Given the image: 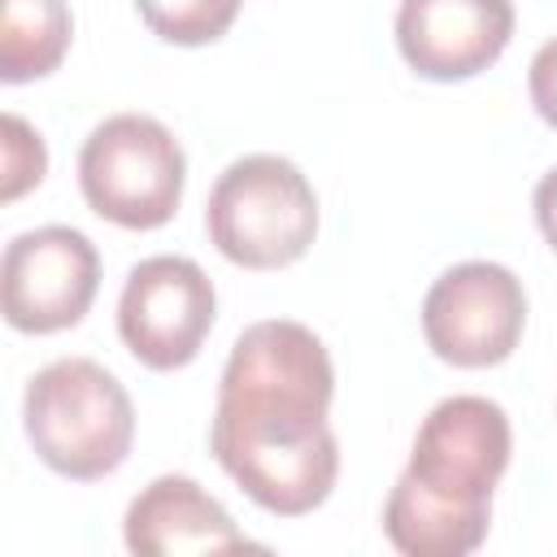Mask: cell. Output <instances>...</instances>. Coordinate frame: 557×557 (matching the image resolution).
Instances as JSON below:
<instances>
[{
	"label": "cell",
	"instance_id": "1",
	"mask_svg": "<svg viewBox=\"0 0 557 557\" xmlns=\"http://www.w3.org/2000/svg\"><path fill=\"white\" fill-rule=\"evenodd\" d=\"M335 370L326 344L292 318L252 322L226 357L209 448L218 466L270 513L318 509L339 474L326 422Z\"/></svg>",
	"mask_w": 557,
	"mask_h": 557
},
{
	"label": "cell",
	"instance_id": "2",
	"mask_svg": "<svg viewBox=\"0 0 557 557\" xmlns=\"http://www.w3.org/2000/svg\"><path fill=\"white\" fill-rule=\"evenodd\" d=\"M22 422L35 457L74 483L113 474L135 440L126 387L91 357H61L35 370L22 396Z\"/></svg>",
	"mask_w": 557,
	"mask_h": 557
},
{
	"label": "cell",
	"instance_id": "3",
	"mask_svg": "<svg viewBox=\"0 0 557 557\" xmlns=\"http://www.w3.org/2000/svg\"><path fill=\"white\" fill-rule=\"evenodd\" d=\"M213 248L244 270H278L309 252L318 235V196L300 165L274 152L231 161L205 205Z\"/></svg>",
	"mask_w": 557,
	"mask_h": 557
},
{
	"label": "cell",
	"instance_id": "4",
	"mask_svg": "<svg viewBox=\"0 0 557 557\" xmlns=\"http://www.w3.org/2000/svg\"><path fill=\"white\" fill-rule=\"evenodd\" d=\"M187 157L148 113L104 117L78 152V187L91 213L126 231H157L178 213Z\"/></svg>",
	"mask_w": 557,
	"mask_h": 557
},
{
	"label": "cell",
	"instance_id": "5",
	"mask_svg": "<svg viewBox=\"0 0 557 557\" xmlns=\"http://www.w3.org/2000/svg\"><path fill=\"white\" fill-rule=\"evenodd\" d=\"M527 326V292L500 261H461L444 270L422 300L431 352L461 370L500 366Z\"/></svg>",
	"mask_w": 557,
	"mask_h": 557
},
{
	"label": "cell",
	"instance_id": "6",
	"mask_svg": "<svg viewBox=\"0 0 557 557\" xmlns=\"http://www.w3.org/2000/svg\"><path fill=\"white\" fill-rule=\"evenodd\" d=\"M218 318V296L209 274L191 257H148L139 261L117 296V335L135 361L148 370L187 366L209 339Z\"/></svg>",
	"mask_w": 557,
	"mask_h": 557
},
{
	"label": "cell",
	"instance_id": "7",
	"mask_svg": "<svg viewBox=\"0 0 557 557\" xmlns=\"http://www.w3.org/2000/svg\"><path fill=\"white\" fill-rule=\"evenodd\" d=\"M509 453L513 435L496 400L448 396L422 418L405 474L440 500L492 509V492L509 466Z\"/></svg>",
	"mask_w": 557,
	"mask_h": 557
},
{
	"label": "cell",
	"instance_id": "8",
	"mask_svg": "<svg viewBox=\"0 0 557 557\" xmlns=\"http://www.w3.org/2000/svg\"><path fill=\"white\" fill-rule=\"evenodd\" d=\"M100 287V252L74 226H35L9 239L0 265L4 318L22 335H52L91 309Z\"/></svg>",
	"mask_w": 557,
	"mask_h": 557
},
{
	"label": "cell",
	"instance_id": "9",
	"mask_svg": "<svg viewBox=\"0 0 557 557\" xmlns=\"http://www.w3.org/2000/svg\"><path fill=\"white\" fill-rule=\"evenodd\" d=\"M513 35V0H400L396 48L431 83L487 70Z\"/></svg>",
	"mask_w": 557,
	"mask_h": 557
},
{
	"label": "cell",
	"instance_id": "10",
	"mask_svg": "<svg viewBox=\"0 0 557 557\" xmlns=\"http://www.w3.org/2000/svg\"><path fill=\"white\" fill-rule=\"evenodd\" d=\"M126 548L139 557H183V553H218L248 548V535L231 522V513L187 474L152 479L122 518Z\"/></svg>",
	"mask_w": 557,
	"mask_h": 557
},
{
	"label": "cell",
	"instance_id": "11",
	"mask_svg": "<svg viewBox=\"0 0 557 557\" xmlns=\"http://www.w3.org/2000/svg\"><path fill=\"white\" fill-rule=\"evenodd\" d=\"M492 509H470L431 496L409 474L392 483L383 505V531L405 557H466L487 540Z\"/></svg>",
	"mask_w": 557,
	"mask_h": 557
},
{
	"label": "cell",
	"instance_id": "12",
	"mask_svg": "<svg viewBox=\"0 0 557 557\" xmlns=\"http://www.w3.org/2000/svg\"><path fill=\"white\" fill-rule=\"evenodd\" d=\"M74 17L65 0H4L0 26V78L30 83L61 65L70 52Z\"/></svg>",
	"mask_w": 557,
	"mask_h": 557
},
{
	"label": "cell",
	"instance_id": "13",
	"mask_svg": "<svg viewBox=\"0 0 557 557\" xmlns=\"http://www.w3.org/2000/svg\"><path fill=\"white\" fill-rule=\"evenodd\" d=\"M239 4L244 0H135V13L165 44L200 48L231 30Z\"/></svg>",
	"mask_w": 557,
	"mask_h": 557
},
{
	"label": "cell",
	"instance_id": "14",
	"mask_svg": "<svg viewBox=\"0 0 557 557\" xmlns=\"http://www.w3.org/2000/svg\"><path fill=\"white\" fill-rule=\"evenodd\" d=\"M0 131H4V183H0V200H17L22 191H30L44 178L48 152H44L39 131H30L17 113H4Z\"/></svg>",
	"mask_w": 557,
	"mask_h": 557
},
{
	"label": "cell",
	"instance_id": "15",
	"mask_svg": "<svg viewBox=\"0 0 557 557\" xmlns=\"http://www.w3.org/2000/svg\"><path fill=\"white\" fill-rule=\"evenodd\" d=\"M527 91H531V104L535 113L557 131V35L548 44H540V52L531 57V70H527Z\"/></svg>",
	"mask_w": 557,
	"mask_h": 557
},
{
	"label": "cell",
	"instance_id": "16",
	"mask_svg": "<svg viewBox=\"0 0 557 557\" xmlns=\"http://www.w3.org/2000/svg\"><path fill=\"white\" fill-rule=\"evenodd\" d=\"M535 222H540L544 239H548L553 252H557V165L535 183Z\"/></svg>",
	"mask_w": 557,
	"mask_h": 557
}]
</instances>
